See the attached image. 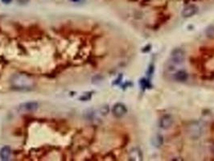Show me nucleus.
I'll use <instances>...</instances> for the list:
<instances>
[{
  "instance_id": "nucleus-1",
  "label": "nucleus",
  "mask_w": 214,
  "mask_h": 161,
  "mask_svg": "<svg viewBox=\"0 0 214 161\" xmlns=\"http://www.w3.org/2000/svg\"><path fill=\"white\" fill-rule=\"evenodd\" d=\"M11 86L17 90H28L32 89L34 81L25 74H15L11 80Z\"/></svg>"
},
{
  "instance_id": "nucleus-2",
  "label": "nucleus",
  "mask_w": 214,
  "mask_h": 161,
  "mask_svg": "<svg viewBox=\"0 0 214 161\" xmlns=\"http://www.w3.org/2000/svg\"><path fill=\"white\" fill-rule=\"evenodd\" d=\"M188 135L192 140H197L202 135V127L198 122H191L187 127Z\"/></svg>"
},
{
  "instance_id": "nucleus-3",
  "label": "nucleus",
  "mask_w": 214,
  "mask_h": 161,
  "mask_svg": "<svg viewBox=\"0 0 214 161\" xmlns=\"http://www.w3.org/2000/svg\"><path fill=\"white\" fill-rule=\"evenodd\" d=\"M39 107V104L36 102H28L25 103L21 104L19 106V111L23 113L26 112H35Z\"/></svg>"
},
{
  "instance_id": "nucleus-4",
  "label": "nucleus",
  "mask_w": 214,
  "mask_h": 161,
  "mask_svg": "<svg viewBox=\"0 0 214 161\" xmlns=\"http://www.w3.org/2000/svg\"><path fill=\"white\" fill-rule=\"evenodd\" d=\"M171 60L175 64H182L184 61L185 55L184 50L181 48H175L174 50L171 52Z\"/></svg>"
},
{
  "instance_id": "nucleus-5",
  "label": "nucleus",
  "mask_w": 214,
  "mask_h": 161,
  "mask_svg": "<svg viewBox=\"0 0 214 161\" xmlns=\"http://www.w3.org/2000/svg\"><path fill=\"white\" fill-rule=\"evenodd\" d=\"M127 112V107L122 103H117L113 106L112 113L116 118H122L126 115Z\"/></svg>"
},
{
  "instance_id": "nucleus-6",
  "label": "nucleus",
  "mask_w": 214,
  "mask_h": 161,
  "mask_svg": "<svg viewBox=\"0 0 214 161\" xmlns=\"http://www.w3.org/2000/svg\"><path fill=\"white\" fill-rule=\"evenodd\" d=\"M198 11V7H196L194 4H190L188 5L183 9L182 11V16L184 18H189V17H192V15L197 13Z\"/></svg>"
},
{
  "instance_id": "nucleus-7",
  "label": "nucleus",
  "mask_w": 214,
  "mask_h": 161,
  "mask_svg": "<svg viewBox=\"0 0 214 161\" xmlns=\"http://www.w3.org/2000/svg\"><path fill=\"white\" fill-rule=\"evenodd\" d=\"M172 124H173V118L171 115H165L160 118V126L162 129L167 130L170 128Z\"/></svg>"
},
{
  "instance_id": "nucleus-8",
  "label": "nucleus",
  "mask_w": 214,
  "mask_h": 161,
  "mask_svg": "<svg viewBox=\"0 0 214 161\" xmlns=\"http://www.w3.org/2000/svg\"><path fill=\"white\" fill-rule=\"evenodd\" d=\"M130 160L138 161L142 160V153L138 148H134L130 151Z\"/></svg>"
},
{
  "instance_id": "nucleus-9",
  "label": "nucleus",
  "mask_w": 214,
  "mask_h": 161,
  "mask_svg": "<svg viewBox=\"0 0 214 161\" xmlns=\"http://www.w3.org/2000/svg\"><path fill=\"white\" fill-rule=\"evenodd\" d=\"M11 147L8 146H5V147H2L0 150V159L2 160H8L9 158L11 156Z\"/></svg>"
},
{
  "instance_id": "nucleus-10",
  "label": "nucleus",
  "mask_w": 214,
  "mask_h": 161,
  "mask_svg": "<svg viewBox=\"0 0 214 161\" xmlns=\"http://www.w3.org/2000/svg\"><path fill=\"white\" fill-rule=\"evenodd\" d=\"M151 143H152V144L155 146V147H160L163 143V137L160 135H156L152 138Z\"/></svg>"
},
{
  "instance_id": "nucleus-11",
  "label": "nucleus",
  "mask_w": 214,
  "mask_h": 161,
  "mask_svg": "<svg viewBox=\"0 0 214 161\" xmlns=\"http://www.w3.org/2000/svg\"><path fill=\"white\" fill-rule=\"evenodd\" d=\"M175 78L178 82H184L188 79V74L184 71H179L175 74Z\"/></svg>"
},
{
  "instance_id": "nucleus-12",
  "label": "nucleus",
  "mask_w": 214,
  "mask_h": 161,
  "mask_svg": "<svg viewBox=\"0 0 214 161\" xmlns=\"http://www.w3.org/2000/svg\"><path fill=\"white\" fill-rule=\"evenodd\" d=\"M206 34L208 37H214V26H209L206 30Z\"/></svg>"
},
{
  "instance_id": "nucleus-13",
  "label": "nucleus",
  "mask_w": 214,
  "mask_h": 161,
  "mask_svg": "<svg viewBox=\"0 0 214 161\" xmlns=\"http://www.w3.org/2000/svg\"><path fill=\"white\" fill-rule=\"evenodd\" d=\"M91 97V94H84L80 97L81 101H87L89 100Z\"/></svg>"
},
{
  "instance_id": "nucleus-14",
  "label": "nucleus",
  "mask_w": 214,
  "mask_h": 161,
  "mask_svg": "<svg viewBox=\"0 0 214 161\" xmlns=\"http://www.w3.org/2000/svg\"><path fill=\"white\" fill-rule=\"evenodd\" d=\"M19 3L21 4H25V3H28V2H29V0H17Z\"/></svg>"
},
{
  "instance_id": "nucleus-15",
  "label": "nucleus",
  "mask_w": 214,
  "mask_h": 161,
  "mask_svg": "<svg viewBox=\"0 0 214 161\" xmlns=\"http://www.w3.org/2000/svg\"><path fill=\"white\" fill-rule=\"evenodd\" d=\"M11 1H12V0H2V2H3V3H5V4L11 3Z\"/></svg>"
},
{
  "instance_id": "nucleus-16",
  "label": "nucleus",
  "mask_w": 214,
  "mask_h": 161,
  "mask_svg": "<svg viewBox=\"0 0 214 161\" xmlns=\"http://www.w3.org/2000/svg\"><path fill=\"white\" fill-rule=\"evenodd\" d=\"M71 1H72V2H73V3H78V2H79L80 0H71Z\"/></svg>"
}]
</instances>
